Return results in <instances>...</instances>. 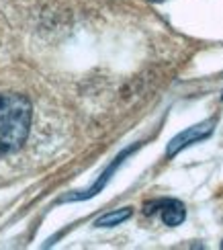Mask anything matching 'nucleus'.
<instances>
[{
	"mask_svg": "<svg viewBox=\"0 0 223 250\" xmlns=\"http://www.w3.org/2000/svg\"><path fill=\"white\" fill-rule=\"evenodd\" d=\"M152 2H164V0H152Z\"/></svg>",
	"mask_w": 223,
	"mask_h": 250,
	"instance_id": "39448f33",
	"label": "nucleus"
},
{
	"mask_svg": "<svg viewBox=\"0 0 223 250\" xmlns=\"http://www.w3.org/2000/svg\"><path fill=\"white\" fill-rule=\"evenodd\" d=\"M211 131H213V121H205V123H199V125H193V127H188L186 131L178 133L176 138L170 142L168 146V156H174L178 150H182L184 146H190L193 142H199L207 138V135H211Z\"/></svg>",
	"mask_w": 223,
	"mask_h": 250,
	"instance_id": "7ed1b4c3",
	"label": "nucleus"
},
{
	"mask_svg": "<svg viewBox=\"0 0 223 250\" xmlns=\"http://www.w3.org/2000/svg\"><path fill=\"white\" fill-rule=\"evenodd\" d=\"M143 211H145V215L160 213L162 222L166 226H170V228L180 226L184 222V217H186L184 205L180 203L178 199H158V201H152V203H145Z\"/></svg>",
	"mask_w": 223,
	"mask_h": 250,
	"instance_id": "f03ea898",
	"label": "nucleus"
},
{
	"mask_svg": "<svg viewBox=\"0 0 223 250\" xmlns=\"http://www.w3.org/2000/svg\"><path fill=\"white\" fill-rule=\"evenodd\" d=\"M131 217V209H119V211H111L107 215H102L101 220L97 222L99 228H113V226H119L121 222L129 220Z\"/></svg>",
	"mask_w": 223,
	"mask_h": 250,
	"instance_id": "20e7f679",
	"label": "nucleus"
},
{
	"mask_svg": "<svg viewBox=\"0 0 223 250\" xmlns=\"http://www.w3.org/2000/svg\"><path fill=\"white\" fill-rule=\"evenodd\" d=\"M221 248H223V244H221Z\"/></svg>",
	"mask_w": 223,
	"mask_h": 250,
	"instance_id": "423d86ee",
	"label": "nucleus"
},
{
	"mask_svg": "<svg viewBox=\"0 0 223 250\" xmlns=\"http://www.w3.org/2000/svg\"><path fill=\"white\" fill-rule=\"evenodd\" d=\"M31 129V103L17 92H0V156L25 144Z\"/></svg>",
	"mask_w": 223,
	"mask_h": 250,
	"instance_id": "f257e3e1",
	"label": "nucleus"
}]
</instances>
